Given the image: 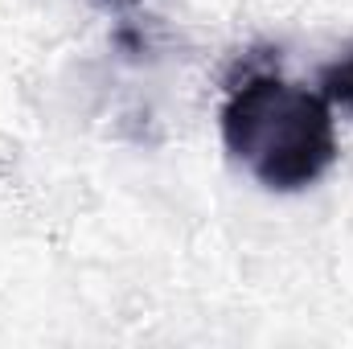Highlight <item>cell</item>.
Listing matches in <instances>:
<instances>
[{"label": "cell", "instance_id": "1", "mask_svg": "<svg viewBox=\"0 0 353 349\" xmlns=\"http://www.w3.org/2000/svg\"><path fill=\"white\" fill-rule=\"evenodd\" d=\"M226 152L275 193L316 185L337 161V128L325 94L288 83L275 70L234 83L222 107Z\"/></svg>", "mask_w": 353, "mask_h": 349}, {"label": "cell", "instance_id": "2", "mask_svg": "<svg viewBox=\"0 0 353 349\" xmlns=\"http://www.w3.org/2000/svg\"><path fill=\"white\" fill-rule=\"evenodd\" d=\"M316 87H321V94H325V103L353 111V46L341 54V58H333V62L321 70Z\"/></svg>", "mask_w": 353, "mask_h": 349}]
</instances>
